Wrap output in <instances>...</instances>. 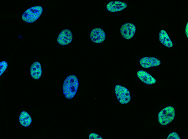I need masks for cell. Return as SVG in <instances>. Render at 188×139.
Segmentation results:
<instances>
[{"label":"cell","mask_w":188,"mask_h":139,"mask_svg":"<svg viewBox=\"0 0 188 139\" xmlns=\"http://www.w3.org/2000/svg\"><path fill=\"white\" fill-rule=\"evenodd\" d=\"M43 8L40 6L32 7L26 10L22 16L25 22L31 23L35 22L40 17L43 12Z\"/></svg>","instance_id":"2"},{"label":"cell","mask_w":188,"mask_h":139,"mask_svg":"<svg viewBox=\"0 0 188 139\" xmlns=\"http://www.w3.org/2000/svg\"><path fill=\"white\" fill-rule=\"evenodd\" d=\"M175 114V110L173 107H167L159 113V122L162 125H167L173 120Z\"/></svg>","instance_id":"3"},{"label":"cell","mask_w":188,"mask_h":139,"mask_svg":"<svg viewBox=\"0 0 188 139\" xmlns=\"http://www.w3.org/2000/svg\"><path fill=\"white\" fill-rule=\"evenodd\" d=\"M167 139H180L178 134L175 132H173L170 133L168 136Z\"/></svg>","instance_id":"15"},{"label":"cell","mask_w":188,"mask_h":139,"mask_svg":"<svg viewBox=\"0 0 188 139\" xmlns=\"http://www.w3.org/2000/svg\"><path fill=\"white\" fill-rule=\"evenodd\" d=\"M115 90L117 99L120 103L125 104L130 101L131 96L128 89L123 86L117 85L115 86Z\"/></svg>","instance_id":"4"},{"label":"cell","mask_w":188,"mask_h":139,"mask_svg":"<svg viewBox=\"0 0 188 139\" xmlns=\"http://www.w3.org/2000/svg\"><path fill=\"white\" fill-rule=\"evenodd\" d=\"M19 121L23 126L27 127L30 125L32 120L29 114L26 112H22L19 116Z\"/></svg>","instance_id":"13"},{"label":"cell","mask_w":188,"mask_h":139,"mask_svg":"<svg viewBox=\"0 0 188 139\" xmlns=\"http://www.w3.org/2000/svg\"><path fill=\"white\" fill-rule=\"evenodd\" d=\"M188 22H187V24L186 25V26L185 27V34H186V35L187 37V38H188Z\"/></svg>","instance_id":"17"},{"label":"cell","mask_w":188,"mask_h":139,"mask_svg":"<svg viewBox=\"0 0 188 139\" xmlns=\"http://www.w3.org/2000/svg\"><path fill=\"white\" fill-rule=\"evenodd\" d=\"M89 139H102L103 138L99 135L95 133L90 134L89 137Z\"/></svg>","instance_id":"16"},{"label":"cell","mask_w":188,"mask_h":139,"mask_svg":"<svg viewBox=\"0 0 188 139\" xmlns=\"http://www.w3.org/2000/svg\"><path fill=\"white\" fill-rule=\"evenodd\" d=\"M8 67V64L5 61H3L0 63V76L3 73Z\"/></svg>","instance_id":"14"},{"label":"cell","mask_w":188,"mask_h":139,"mask_svg":"<svg viewBox=\"0 0 188 139\" xmlns=\"http://www.w3.org/2000/svg\"><path fill=\"white\" fill-rule=\"evenodd\" d=\"M136 28L133 24L130 23H125L121 26L120 31L123 37L127 40L132 38L136 31Z\"/></svg>","instance_id":"5"},{"label":"cell","mask_w":188,"mask_h":139,"mask_svg":"<svg viewBox=\"0 0 188 139\" xmlns=\"http://www.w3.org/2000/svg\"><path fill=\"white\" fill-rule=\"evenodd\" d=\"M73 39L72 34L69 29L62 30L59 34L57 40L60 45H66L70 43Z\"/></svg>","instance_id":"7"},{"label":"cell","mask_w":188,"mask_h":139,"mask_svg":"<svg viewBox=\"0 0 188 139\" xmlns=\"http://www.w3.org/2000/svg\"><path fill=\"white\" fill-rule=\"evenodd\" d=\"M137 75L140 80L146 84L151 85L155 83L156 82L154 77L145 71L141 70L138 71Z\"/></svg>","instance_id":"10"},{"label":"cell","mask_w":188,"mask_h":139,"mask_svg":"<svg viewBox=\"0 0 188 139\" xmlns=\"http://www.w3.org/2000/svg\"><path fill=\"white\" fill-rule=\"evenodd\" d=\"M90 37L91 41L96 43L103 42L106 38L104 31L102 29L97 28L93 29L90 34Z\"/></svg>","instance_id":"6"},{"label":"cell","mask_w":188,"mask_h":139,"mask_svg":"<svg viewBox=\"0 0 188 139\" xmlns=\"http://www.w3.org/2000/svg\"><path fill=\"white\" fill-rule=\"evenodd\" d=\"M139 63L143 67L148 68L158 66L160 64L161 62L159 60L155 57H147L141 59Z\"/></svg>","instance_id":"8"},{"label":"cell","mask_w":188,"mask_h":139,"mask_svg":"<svg viewBox=\"0 0 188 139\" xmlns=\"http://www.w3.org/2000/svg\"><path fill=\"white\" fill-rule=\"evenodd\" d=\"M127 6V4L124 2L119 1H112L107 4L106 7L109 11L115 12L123 10Z\"/></svg>","instance_id":"9"},{"label":"cell","mask_w":188,"mask_h":139,"mask_svg":"<svg viewBox=\"0 0 188 139\" xmlns=\"http://www.w3.org/2000/svg\"><path fill=\"white\" fill-rule=\"evenodd\" d=\"M30 74L35 79L40 78L42 74V69L40 63L38 62H34L31 65L30 69Z\"/></svg>","instance_id":"11"},{"label":"cell","mask_w":188,"mask_h":139,"mask_svg":"<svg viewBox=\"0 0 188 139\" xmlns=\"http://www.w3.org/2000/svg\"><path fill=\"white\" fill-rule=\"evenodd\" d=\"M79 84L77 77L75 75L68 76L65 79L63 86V93L68 99H71L75 96Z\"/></svg>","instance_id":"1"},{"label":"cell","mask_w":188,"mask_h":139,"mask_svg":"<svg viewBox=\"0 0 188 139\" xmlns=\"http://www.w3.org/2000/svg\"><path fill=\"white\" fill-rule=\"evenodd\" d=\"M160 42L165 46L170 48L173 46V43L169 38L167 32L164 30H161L159 34Z\"/></svg>","instance_id":"12"}]
</instances>
